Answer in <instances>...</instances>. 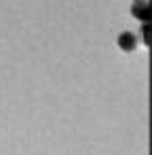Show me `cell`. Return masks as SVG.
<instances>
[{
    "label": "cell",
    "instance_id": "2",
    "mask_svg": "<svg viewBox=\"0 0 152 155\" xmlns=\"http://www.w3.org/2000/svg\"><path fill=\"white\" fill-rule=\"evenodd\" d=\"M133 15L139 17V19H144V21H148V17H150V9H148V5H146V2H137V5L133 7Z\"/></svg>",
    "mask_w": 152,
    "mask_h": 155
},
{
    "label": "cell",
    "instance_id": "1",
    "mask_svg": "<svg viewBox=\"0 0 152 155\" xmlns=\"http://www.w3.org/2000/svg\"><path fill=\"white\" fill-rule=\"evenodd\" d=\"M118 45H120V49H125V51H131V49H135V36H133L131 32H125V34H120V38H118Z\"/></svg>",
    "mask_w": 152,
    "mask_h": 155
}]
</instances>
